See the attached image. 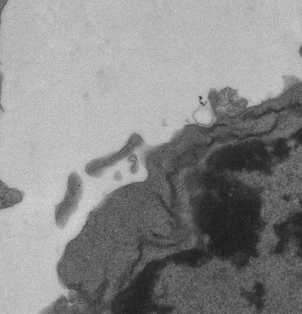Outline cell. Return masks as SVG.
Instances as JSON below:
<instances>
[{
  "label": "cell",
  "instance_id": "1",
  "mask_svg": "<svg viewBox=\"0 0 302 314\" xmlns=\"http://www.w3.org/2000/svg\"><path fill=\"white\" fill-rule=\"evenodd\" d=\"M82 181L77 173H72L69 177L68 189L66 193L65 200L60 203V205L56 206V214L59 213L62 210L64 213L62 219H61L59 223L57 224L60 228H63L64 215H65L64 222L66 225L69 217L77 209L78 203L82 196Z\"/></svg>",
  "mask_w": 302,
  "mask_h": 314
}]
</instances>
